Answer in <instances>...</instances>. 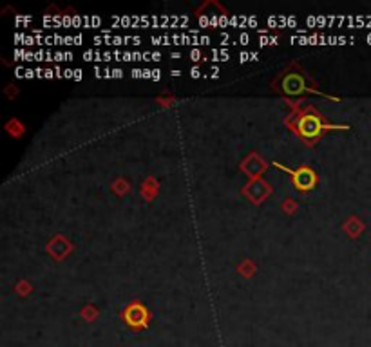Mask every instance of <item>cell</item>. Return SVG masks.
Listing matches in <instances>:
<instances>
[{"label":"cell","instance_id":"cell-1","mask_svg":"<svg viewBox=\"0 0 371 347\" xmlns=\"http://www.w3.org/2000/svg\"><path fill=\"white\" fill-rule=\"evenodd\" d=\"M301 134L306 136V137H313V136L319 134V130H320V121H319V118H315V116H310V118H304L302 121H301Z\"/></svg>","mask_w":371,"mask_h":347},{"label":"cell","instance_id":"cell-2","mask_svg":"<svg viewBox=\"0 0 371 347\" xmlns=\"http://www.w3.org/2000/svg\"><path fill=\"white\" fill-rule=\"evenodd\" d=\"M293 179H295V185L302 190H310L312 186H310V183H306V179H310V181H315V175H313L312 170H308V168H304V170H299V172L293 174Z\"/></svg>","mask_w":371,"mask_h":347},{"label":"cell","instance_id":"cell-3","mask_svg":"<svg viewBox=\"0 0 371 347\" xmlns=\"http://www.w3.org/2000/svg\"><path fill=\"white\" fill-rule=\"evenodd\" d=\"M210 56H212V58H210L212 62H226L230 54H228V51H226V49H221V51H217V49H212Z\"/></svg>","mask_w":371,"mask_h":347},{"label":"cell","instance_id":"cell-4","mask_svg":"<svg viewBox=\"0 0 371 347\" xmlns=\"http://www.w3.org/2000/svg\"><path fill=\"white\" fill-rule=\"evenodd\" d=\"M83 60H85V62H101V60H103V53L89 49V51L83 53Z\"/></svg>","mask_w":371,"mask_h":347},{"label":"cell","instance_id":"cell-5","mask_svg":"<svg viewBox=\"0 0 371 347\" xmlns=\"http://www.w3.org/2000/svg\"><path fill=\"white\" fill-rule=\"evenodd\" d=\"M188 56H190V60H192V62H197V60H201V58L205 60V56H203V53H201L199 49H195V47H194V49H190Z\"/></svg>","mask_w":371,"mask_h":347},{"label":"cell","instance_id":"cell-6","mask_svg":"<svg viewBox=\"0 0 371 347\" xmlns=\"http://www.w3.org/2000/svg\"><path fill=\"white\" fill-rule=\"evenodd\" d=\"M199 24L203 25V27H212V20L208 18V15H203V17H199Z\"/></svg>","mask_w":371,"mask_h":347},{"label":"cell","instance_id":"cell-7","mask_svg":"<svg viewBox=\"0 0 371 347\" xmlns=\"http://www.w3.org/2000/svg\"><path fill=\"white\" fill-rule=\"evenodd\" d=\"M248 60H252V53H248V51L239 53V62H241V63H244V62H248Z\"/></svg>","mask_w":371,"mask_h":347},{"label":"cell","instance_id":"cell-8","mask_svg":"<svg viewBox=\"0 0 371 347\" xmlns=\"http://www.w3.org/2000/svg\"><path fill=\"white\" fill-rule=\"evenodd\" d=\"M53 60H55V62H67V56H65V53H63V51H56Z\"/></svg>","mask_w":371,"mask_h":347},{"label":"cell","instance_id":"cell-9","mask_svg":"<svg viewBox=\"0 0 371 347\" xmlns=\"http://www.w3.org/2000/svg\"><path fill=\"white\" fill-rule=\"evenodd\" d=\"M248 42H250L248 33H241V35H239V43H241V45H248Z\"/></svg>","mask_w":371,"mask_h":347},{"label":"cell","instance_id":"cell-10","mask_svg":"<svg viewBox=\"0 0 371 347\" xmlns=\"http://www.w3.org/2000/svg\"><path fill=\"white\" fill-rule=\"evenodd\" d=\"M197 40H199V45H208L210 43V36L208 35H201V36H197Z\"/></svg>","mask_w":371,"mask_h":347},{"label":"cell","instance_id":"cell-11","mask_svg":"<svg viewBox=\"0 0 371 347\" xmlns=\"http://www.w3.org/2000/svg\"><path fill=\"white\" fill-rule=\"evenodd\" d=\"M131 76L132 78H143V69H132V71H131Z\"/></svg>","mask_w":371,"mask_h":347},{"label":"cell","instance_id":"cell-12","mask_svg":"<svg viewBox=\"0 0 371 347\" xmlns=\"http://www.w3.org/2000/svg\"><path fill=\"white\" fill-rule=\"evenodd\" d=\"M101 25V18L100 17H91V27H98Z\"/></svg>","mask_w":371,"mask_h":347},{"label":"cell","instance_id":"cell-13","mask_svg":"<svg viewBox=\"0 0 371 347\" xmlns=\"http://www.w3.org/2000/svg\"><path fill=\"white\" fill-rule=\"evenodd\" d=\"M111 73H112V78H121V76H123V69H119V67L112 69Z\"/></svg>","mask_w":371,"mask_h":347},{"label":"cell","instance_id":"cell-14","mask_svg":"<svg viewBox=\"0 0 371 347\" xmlns=\"http://www.w3.org/2000/svg\"><path fill=\"white\" fill-rule=\"evenodd\" d=\"M306 25H308V27L317 25V17H308V18H306Z\"/></svg>","mask_w":371,"mask_h":347},{"label":"cell","instance_id":"cell-15","mask_svg":"<svg viewBox=\"0 0 371 347\" xmlns=\"http://www.w3.org/2000/svg\"><path fill=\"white\" fill-rule=\"evenodd\" d=\"M190 76H192V78H199V76H201V69H199V67H192Z\"/></svg>","mask_w":371,"mask_h":347},{"label":"cell","instance_id":"cell-16","mask_svg":"<svg viewBox=\"0 0 371 347\" xmlns=\"http://www.w3.org/2000/svg\"><path fill=\"white\" fill-rule=\"evenodd\" d=\"M35 60H36V62L45 60V53H44V51H36V53H35Z\"/></svg>","mask_w":371,"mask_h":347},{"label":"cell","instance_id":"cell-17","mask_svg":"<svg viewBox=\"0 0 371 347\" xmlns=\"http://www.w3.org/2000/svg\"><path fill=\"white\" fill-rule=\"evenodd\" d=\"M25 71H27V69H24V67H17V76L25 78Z\"/></svg>","mask_w":371,"mask_h":347},{"label":"cell","instance_id":"cell-18","mask_svg":"<svg viewBox=\"0 0 371 347\" xmlns=\"http://www.w3.org/2000/svg\"><path fill=\"white\" fill-rule=\"evenodd\" d=\"M35 76H36V71L27 67V71H25V78H35Z\"/></svg>","mask_w":371,"mask_h":347},{"label":"cell","instance_id":"cell-19","mask_svg":"<svg viewBox=\"0 0 371 347\" xmlns=\"http://www.w3.org/2000/svg\"><path fill=\"white\" fill-rule=\"evenodd\" d=\"M55 76H56V73H55L53 69H45V78H47V80H51V78H55Z\"/></svg>","mask_w":371,"mask_h":347},{"label":"cell","instance_id":"cell-20","mask_svg":"<svg viewBox=\"0 0 371 347\" xmlns=\"http://www.w3.org/2000/svg\"><path fill=\"white\" fill-rule=\"evenodd\" d=\"M31 22V17H17V24H25Z\"/></svg>","mask_w":371,"mask_h":347},{"label":"cell","instance_id":"cell-21","mask_svg":"<svg viewBox=\"0 0 371 347\" xmlns=\"http://www.w3.org/2000/svg\"><path fill=\"white\" fill-rule=\"evenodd\" d=\"M73 80L80 81L81 80V69H74V74H73Z\"/></svg>","mask_w":371,"mask_h":347},{"label":"cell","instance_id":"cell-22","mask_svg":"<svg viewBox=\"0 0 371 347\" xmlns=\"http://www.w3.org/2000/svg\"><path fill=\"white\" fill-rule=\"evenodd\" d=\"M94 74H96V78H101V76H105L103 74V71L100 69V65H94Z\"/></svg>","mask_w":371,"mask_h":347},{"label":"cell","instance_id":"cell-23","mask_svg":"<svg viewBox=\"0 0 371 347\" xmlns=\"http://www.w3.org/2000/svg\"><path fill=\"white\" fill-rule=\"evenodd\" d=\"M161 78V71L159 69H152V80H159Z\"/></svg>","mask_w":371,"mask_h":347},{"label":"cell","instance_id":"cell-24","mask_svg":"<svg viewBox=\"0 0 371 347\" xmlns=\"http://www.w3.org/2000/svg\"><path fill=\"white\" fill-rule=\"evenodd\" d=\"M73 74H74V69H65L63 71V78H73Z\"/></svg>","mask_w":371,"mask_h":347},{"label":"cell","instance_id":"cell-25","mask_svg":"<svg viewBox=\"0 0 371 347\" xmlns=\"http://www.w3.org/2000/svg\"><path fill=\"white\" fill-rule=\"evenodd\" d=\"M81 42H83V36L81 35H74V45H81Z\"/></svg>","mask_w":371,"mask_h":347},{"label":"cell","instance_id":"cell-26","mask_svg":"<svg viewBox=\"0 0 371 347\" xmlns=\"http://www.w3.org/2000/svg\"><path fill=\"white\" fill-rule=\"evenodd\" d=\"M161 60V54L159 53H152V62H159Z\"/></svg>","mask_w":371,"mask_h":347},{"label":"cell","instance_id":"cell-27","mask_svg":"<svg viewBox=\"0 0 371 347\" xmlns=\"http://www.w3.org/2000/svg\"><path fill=\"white\" fill-rule=\"evenodd\" d=\"M170 74H172V76H179V74H181V71H172Z\"/></svg>","mask_w":371,"mask_h":347}]
</instances>
